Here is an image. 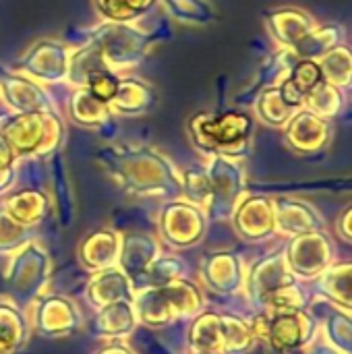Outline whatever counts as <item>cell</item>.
I'll list each match as a JSON object with an SVG mask.
<instances>
[{"label": "cell", "instance_id": "6da1fadb", "mask_svg": "<svg viewBox=\"0 0 352 354\" xmlns=\"http://www.w3.org/2000/svg\"><path fill=\"white\" fill-rule=\"evenodd\" d=\"M98 160L112 178L135 193H168L180 187L174 164L147 145H110Z\"/></svg>", "mask_w": 352, "mask_h": 354}, {"label": "cell", "instance_id": "7a4b0ae2", "mask_svg": "<svg viewBox=\"0 0 352 354\" xmlns=\"http://www.w3.org/2000/svg\"><path fill=\"white\" fill-rule=\"evenodd\" d=\"M253 116L239 110H216L195 114L187 129L193 145L205 153L222 158H243L251 149L253 141Z\"/></svg>", "mask_w": 352, "mask_h": 354}, {"label": "cell", "instance_id": "3957f363", "mask_svg": "<svg viewBox=\"0 0 352 354\" xmlns=\"http://www.w3.org/2000/svg\"><path fill=\"white\" fill-rule=\"evenodd\" d=\"M0 135L19 156H46L60 147L64 124L50 112H10L0 118Z\"/></svg>", "mask_w": 352, "mask_h": 354}, {"label": "cell", "instance_id": "277c9868", "mask_svg": "<svg viewBox=\"0 0 352 354\" xmlns=\"http://www.w3.org/2000/svg\"><path fill=\"white\" fill-rule=\"evenodd\" d=\"M158 35L147 33L133 23L104 21L89 31V41L100 50L106 64L114 71H129L139 66L151 52Z\"/></svg>", "mask_w": 352, "mask_h": 354}, {"label": "cell", "instance_id": "5b68a950", "mask_svg": "<svg viewBox=\"0 0 352 354\" xmlns=\"http://www.w3.org/2000/svg\"><path fill=\"white\" fill-rule=\"evenodd\" d=\"M68 58L71 50L62 41L39 39L27 48V52L15 62L12 71L23 73L44 85L64 83L68 75Z\"/></svg>", "mask_w": 352, "mask_h": 354}, {"label": "cell", "instance_id": "8992f818", "mask_svg": "<svg viewBox=\"0 0 352 354\" xmlns=\"http://www.w3.org/2000/svg\"><path fill=\"white\" fill-rule=\"evenodd\" d=\"M0 95L10 112H50L54 110L41 83L23 73H0Z\"/></svg>", "mask_w": 352, "mask_h": 354}, {"label": "cell", "instance_id": "52a82bcc", "mask_svg": "<svg viewBox=\"0 0 352 354\" xmlns=\"http://www.w3.org/2000/svg\"><path fill=\"white\" fill-rule=\"evenodd\" d=\"M286 143L299 153H315L328 147L332 141L330 120L313 114L307 108H301L284 127Z\"/></svg>", "mask_w": 352, "mask_h": 354}, {"label": "cell", "instance_id": "ba28073f", "mask_svg": "<svg viewBox=\"0 0 352 354\" xmlns=\"http://www.w3.org/2000/svg\"><path fill=\"white\" fill-rule=\"evenodd\" d=\"M315 25V19L299 6H278L266 12L268 33L280 48H295Z\"/></svg>", "mask_w": 352, "mask_h": 354}, {"label": "cell", "instance_id": "9c48e42d", "mask_svg": "<svg viewBox=\"0 0 352 354\" xmlns=\"http://www.w3.org/2000/svg\"><path fill=\"white\" fill-rule=\"evenodd\" d=\"M158 106V91L151 83L139 77H120L118 89L110 102V112L114 116H145Z\"/></svg>", "mask_w": 352, "mask_h": 354}, {"label": "cell", "instance_id": "30bf717a", "mask_svg": "<svg viewBox=\"0 0 352 354\" xmlns=\"http://www.w3.org/2000/svg\"><path fill=\"white\" fill-rule=\"evenodd\" d=\"M299 60L297 52L293 48H280L276 54H272L263 64L261 68L257 71V77L251 81V85H247L241 95H237V102L241 104H253V100L268 87H274L278 85L280 81H284L293 68V64Z\"/></svg>", "mask_w": 352, "mask_h": 354}, {"label": "cell", "instance_id": "8fae6325", "mask_svg": "<svg viewBox=\"0 0 352 354\" xmlns=\"http://www.w3.org/2000/svg\"><path fill=\"white\" fill-rule=\"evenodd\" d=\"M205 174L210 178L214 201H232L241 193L243 168L234 160L222 158V156H212Z\"/></svg>", "mask_w": 352, "mask_h": 354}, {"label": "cell", "instance_id": "7c38bea8", "mask_svg": "<svg viewBox=\"0 0 352 354\" xmlns=\"http://www.w3.org/2000/svg\"><path fill=\"white\" fill-rule=\"evenodd\" d=\"M108 71H112V68L106 64L100 50L89 41L77 50H71L66 81L73 83L75 87H87L95 77H100Z\"/></svg>", "mask_w": 352, "mask_h": 354}, {"label": "cell", "instance_id": "4fadbf2b", "mask_svg": "<svg viewBox=\"0 0 352 354\" xmlns=\"http://www.w3.org/2000/svg\"><path fill=\"white\" fill-rule=\"evenodd\" d=\"M346 31L338 23H326V25H315L293 50L297 52L299 58H311L319 60L324 54H328L332 48L344 44Z\"/></svg>", "mask_w": 352, "mask_h": 354}, {"label": "cell", "instance_id": "5bb4252c", "mask_svg": "<svg viewBox=\"0 0 352 354\" xmlns=\"http://www.w3.org/2000/svg\"><path fill=\"white\" fill-rule=\"evenodd\" d=\"M253 108H255L257 120H261L263 124L274 127V129H284L288 124V120L299 112V108H295L293 104L286 102V97L282 95L278 85L263 89L253 100Z\"/></svg>", "mask_w": 352, "mask_h": 354}, {"label": "cell", "instance_id": "9a60e30c", "mask_svg": "<svg viewBox=\"0 0 352 354\" xmlns=\"http://www.w3.org/2000/svg\"><path fill=\"white\" fill-rule=\"evenodd\" d=\"M68 114L77 124L89 127V129L102 127L110 120V116H114L110 112V106L95 100L87 87H77L73 91L71 102H68Z\"/></svg>", "mask_w": 352, "mask_h": 354}, {"label": "cell", "instance_id": "2e32d148", "mask_svg": "<svg viewBox=\"0 0 352 354\" xmlns=\"http://www.w3.org/2000/svg\"><path fill=\"white\" fill-rule=\"evenodd\" d=\"M319 68L324 75V81L340 87V89H349L352 83V54L351 48L346 44H340L336 48H332L328 54H324L319 60Z\"/></svg>", "mask_w": 352, "mask_h": 354}, {"label": "cell", "instance_id": "e0dca14e", "mask_svg": "<svg viewBox=\"0 0 352 354\" xmlns=\"http://www.w3.org/2000/svg\"><path fill=\"white\" fill-rule=\"evenodd\" d=\"M344 106H346V93H344V89H340V87L328 83V81H322L311 93H307L303 108H307L313 114L330 120V118L338 116Z\"/></svg>", "mask_w": 352, "mask_h": 354}, {"label": "cell", "instance_id": "ac0fdd59", "mask_svg": "<svg viewBox=\"0 0 352 354\" xmlns=\"http://www.w3.org/2000/svg\"><path fill=\"white\" fill-rule=\"evenodd\" d=\"M160 2L166 6L172 19L187 25L205 27L218 19L214 6L207 0H160Z\"/></svg>", "mask_w": 352, "mask_h": 354}, {"label": "cell", "instance_id": "d6986e66", "mask_svg": "<svg viewBox=\"0 0 352 354\" xmlns=\"http://www.w3.org/2000/svg\"><path fill=\"white\" fill-rule=\"evenodd\" d=\"M158 0H93L100 17L114 23H135L149 12Z\"/></svg>", "mask_w": 352, "mask_h": 354}, {"label": "cell", "instance_id": "ffe728a7", "mask_svg": "<svg viewBox=\"0 0 352 354\" xmlns=\"http://www.w3.org/2000/svg\"><path fill=\"white\" fill-rule=\"evenodd\" d=\"M288 81L307 97V93H311L324 81L319 62L311 58H299L288 73Z\"/></svg>", "mask_w": 352, "mask_h": 354}, {"label": "cell", "instance_id": "44dd1931", "mask_svg": "<svg viewBox=\"0 0 352 354\" xmlns=\"http://www.w3.org/2000/svg\"><path fill=\"white\" fill-rule=\"evenodd\" d=\"M8 209L10 214H15L17 220L21 222H33L41 216V209H44V197L35 191H25V193H19L15 195L10 201H8Z\"/></svg>", "mask_w": 352, "mask_h": 354}, {"label": "cell", "instance_id": "7402d4cb", "mask_svg": "<svg viewBox=\"0 0 352 354\" xmlns=\"http://www.w3.org/2000/svg\"><path fill=\"white\" fill-rule=\"evenodd\" d=\"M180 187L185 189L187 197H191V201H197V203L212 201V187H210V178H207L205 170H199V168L185 170Z\"/></svg>", "mask_w": 352, "mask_h": 354}, {"label": "cell", "instance_id": "603a6c76", "mask_svg": "<svg viewBox=\"0 0 352 354\" xmlns=\"http://www.w3.org/2000/svg\"><path fill=\"white\" fill-rule=\"evenodd\" d=\"M118 81H120L118 73L108 71V73L95 77V79L87 85V89L91 91V95H93L95 100H100L102 104H108V106H110V102H112V97H114V93H116V89H118Z\"/></svg>", "mask_w": 352, "mask_h": 354}, {"label": "cell", "instance_id": "cb8c5ba5", "mask_svg": "<svg viewBox=\"0 0 352 354\" xmlns=\"http://www.w3.org/2000/svg\"><path fill=\"white\" fill-rule=\"evenodd\" d=\"M12 178H15V168H12V166H8V168H0V191L8 189V187H10V183H12Z\"/></svg>", "mask_w": 352, "mask_h": 354}]
</instances>
